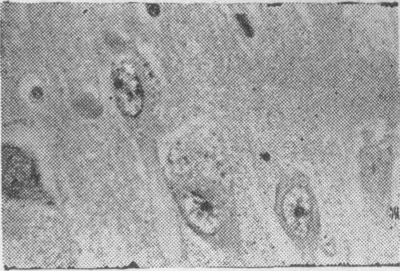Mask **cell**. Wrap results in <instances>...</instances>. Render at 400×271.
I'll return each mask as SVG.
<instances>
[{
  "instance_id": "5b68a950",
  "label": "cell",
  "mask_w": 400,
  "mask_h": 271,
  "mask_svg": "<svg viewBox=\"0 0 400 271\" xmlns=\"http://www.w3.org/2000/svg\"><path fill=\"white\" fill-rule=\"evenodd\" d=\"M236 19L241 25V28L244 29V32L249 36L253 35V29L249 25L246 18L244 15L239 14L236 16Z\"/></svg>"
},
{
  "instance_id": "8992f818",
  "label": "cell",
  "mask_w": 400,
  "mask_h": 271,
  "mask_svg": "<svg viewBox=\"0 0 400 271\" xmlns=\"http://www.w3.org/2000/svg\"><path fill=\"white\" fill-rule=\"evenodd\" d=\"M146 8L148 14L153 17L159 16L160 14V7L156 4H147Z\"/></svg>"
},
{
  "instance_id": "3957f363",
  "label": "cell",
  "mask_w": 400,
  "mask_h": 271,
  "mask_svg": "<svg viewBox=\"0 0 400 271\" xmlns=\"http://www.w3.org/2000/svg\"><path fill=\"white\" fill-rule=\"evenodd\" d=\"M111 81L119 110L128 117H137L143 109L144 100L138 74L125 66H116L112 71Z\"/></svg>"
},
{
  "instance_id": "6da1fadb",
  "label": "cell",
  "mask_w": 400,
  "mask_h": 271,
  "mask_svg": "<svg viewBox=\"0 0 400 271\" xmlns=\"http://www.w3.org/2000/svg\"><path fill=\"white\" fill-rule=\"evenodd\" d=\"M3 188L11 197L39 199L41 189L33 159L21 149L2 148Z\"/></svg>"
},
{
  "instance_id": "277c9868",
  "label": "cell",
  "mask_w": 400,
  "mask_h": 271,
  "mask_svg": "<svg viewBox=\"0 0 400 271\" xmlns=\"http://www.w3.org/2000/svg\"><path fill=\"white\" fill-rule=\"evenodd\" d=\"M181 205L187 220L201 232L212 234L219 228V218L211 204L204 198L194 194L188 195Z\"/></svg>"
},
{
  "instance_id": "7a4b0ae2",
  "label": "cell",
  "mask_w": 400,
  "mask_h": 271,
  "mask_svg": "<svg viewBox=\"0 0 400 271\" xmlns=\"http://www.w3.org/2000/svg\"><path fill=\"white\" fill-rule=\"evenodd\" d=\"M284 221L291 232L305 238L315 226V209L313 200L306 189L294 185L284 194L281 203Z\"/></svg>"
}]
</instances>
